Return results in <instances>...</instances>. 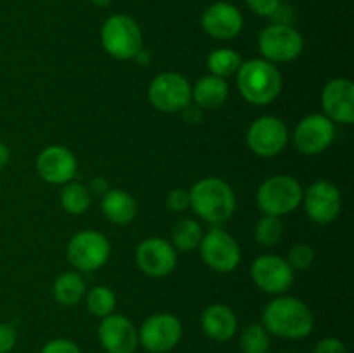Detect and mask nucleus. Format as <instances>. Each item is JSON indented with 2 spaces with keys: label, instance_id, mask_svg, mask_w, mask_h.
Wrapping results in <instances>:
<instances>
[{
  "label": "nucleus",
  "instance_id": "obj_41",
  "mask_svg": "<svg viewBox=\"0 0 354 353\" xmlns=\"http://www.w3.org/2000/svg\"><path fill=\"white\" fill-rule=\"evenodd\" d=\"M111 2H113V0H92L93 6H97V7H107V6H111Z\"/></svg>",
  "mask_w": 354,
  "mask_h": 353
},
{
  "label": "nucleus",
  "instance_id": "obj_14",
  "mask_svg": "<svg viewBox=\"0 0 354 353\" xmlns=\"http://www.w3.org/2000/svg\"><path fill=\"white\" fill-rule=\"evenodd\" d=\"M251 279L266 294H286L294 284V270L279 255H261L252 262Z\"/></svg>",
  "mask_w": 354,
  "mask_h": 353
},
{
  "label": "nucleus",
  "instance_id": "obj_23",
  "mask_svg": "<svg viewBox=\"0 0 354 353\" xmlns=\"http://www.w3.org/2000/svg\"><path fill=\"white\" fill-rule=\"evenodd\" d=\"M55 301L62 307H75L85 298L86 286L78 272H64L55 279L52 287Z\"/></svg>",
  "mask_w": 354,
  "mask_h": 353
},
{
  "label": "nucleus",
  "instance_id": "obj_15",
  "mask_svg": "<svg viewBox=\"0 0 354 353\" xmlns=\"http://www.w3.org/2000/svg\"><path fill=\"white\" fill-rule=\"evenodd\" d=\"M135 260L142 272L152 279L169 275L176 266V249L168 239L147 237L137 246Z\"/></svg>",
  "mask_w": 354,
  "mask_h": 353
},
{
  "label": "nucleus",
  "instance_id": "obj_33",
  "mask_svg": "<svg viewBox=\"0 0 354 353\" xmlns=\"http://www.w3.org/2000/svg\"><path fill=\"white\" fill-rule=\"evenodd\" d=\"M17 343V332L10 324L0 322V353H10Z\"/></svg>",
  "mask_w": 354,
  "mask_h": 353
},
{
  "label": "nucleus",
  "instance_id": "obj_10",
  "mask_svg": "<svg viewBox=\"0 0 354 353\" xmlns=\"http://www.w3.org/2000/svg\"><path fill=\"white\" fill-rule=\"evenodd\" d=\"M182 322L173 314H154L138 327V345L147 353H168L180 343Z\"/></svg>",
  "mask_w": 354,
  "mask_h": 353
},
{
  "label": "nucleus",
  "instance_id": "obj_21",
  "mask_svg": "<svg viewBox=\"0 0 354 353\" xmlns=\"http://www.w3.org/2000/svg\"><path fill=\"white\" fill-rule=\"evenodd\" d=\"M100 210L111 224L128 225L137 217V201L127 190L109 189L102 196Z\"/></svg>",
  "mask_w": 354,
  "mask_h": 353
},
{
  "label": "nucleus",
  "instance_id": "obj_17",
  "mask_svg": "<svg viewBox=\"0 0 354 353\" xmlns=\"http://www.w3.org/2000/svg\"><path fill=\"white\" fill-rule=\"evenodd\" d=\"M76 170V156L66 145H48L37 156V173L44 182L52 185H64L71 182Z\"/></svg>",
  "mask_w": 354,
  "mask_h": 353
},
{
  "label": "nucleus",
  "instance_id": "obj_29",
  "mask_svg": "<svg viewBox=\"0 0 354 353\" xmlns=\"http://www.w3.org/2000/svg\"><path fill=\"white\" fill-rule=\"evenodd\" d=\"M254 237L263 248H273V246L279 244L283 237V224L280 217L263 215L256 224Z\"/></svg>",
  "mask_w": 354,
  "mask_h": 353
},
{
  "label": "nucleus",
  "instance_id": "obj_19",
  "mask_svg": "<svg viewBox=\"0 0 354 353\" xmlns=\"http://www.w3.org/2000/svg\"><path fill=\"white\" fill-rule=\"evenodd\" d=\"M203 30L214 40H232L244 28V17L235 6L228 2H214L204 10Z\"/></svg>",
  "mask_w": 354,
  "mask_h": 353
},
{
  "label": "nucleus",
  "instance_id": "obj_30",
  "mask_svg": "<svg viewBox=\"0 0 354 353\" xmlns=\"http://www.w3.org/2000/svg\"><path fill=\"white\" fill-rule=\"evenodd\" d=\"M315 262V251L310 244H294L290 248L289 255H287V263L290 265V269L296 272V270H308Z\"/></svg>",
  "mask_w": 354,
  "mask_h": 353
},
{
  "label": "nucleus",
  "instance_id": "obj_5",
  "mask_svg": "<svg viewBox=\"0 0 354 353\" xmlns=\"http://www.w3.org/2000/svg\"><path fill=\"white\" fill-rule=\"evenodd\" d=\"M256 197L263 215L283 217L299 208L303 201V185L290 175H273L259 185Z\"/></svg>",
  "mask_w": 354,
  "mask_h": 353
},
{
  "label": "nucleus",
  "instance_id": "obj_22",
  "mask_svg": "<svg viewBox=\"0 0 354 353\" xmlns=\"http://www.w3.org/2000/svg\"><path fill=\"white\" fill-rule=\"evenodd\" d=\"M228 99V83L214 75L201 76L192 87V100L199 109H218Z\"/></svg>",
  "mask_w": 354,
  "mask_h": 353
},
{
  "label": "nucleus",
  "instance_id": "obj_37",
  "mask_svg": "<svg viewBox=\"0 0 354 353\" xmlns=\"http://www.w3.org/2000/svg\"><path fill=\"white\" fill-rule=\"evenodd\" d=\"M90 192L93 194H100V196H104V194L109 190V185H107V182L104 179H100V176H97V179H93L92 182H90Z\"/></svg>",
  "mask_w": 354,
  "mask_h": 353
},
{
  "label": "nucleus",
  "instance_id": "obj_32",
  "mask_svg": "<svg viewBox=\"0 0 354 353\" xmlns=\"http://www.w3.org/2000/svg\"><path fill=\"white\" fill-rule=\"evenodd\" d=\"M166 204H168L169 210L176 211V213H182V211L189 210V208H190L189 190H187V189L169 190V194L166 196Z\"/></svg>",
  "mask_w": 354,
  "mask_h": 353
},
{
  "label": "nucleus",
  "instance_id": "obj_39",
  "mask_svg": "<svg viewBox=\"0 0 354 353\" xmlns=\"http://www.w3.org/2000/svg\"><path fill=\"white\" fill-rule=\"evenodd\" d=\"M133 61L137 62V64H140V66H145V64H147L149 61H151V52H149L147 48H144V47H142L140 51L137 52V55H135V57H133Z\"/></svg>",
  "mask_w": 354,
  "mask_h": 353
},
{
  "label": "nucleus",
  "instance_id": "obj_9",
  "mask_svg": "<svg viewBox=\"0 0 354 353\" xmlns=\"http://www.w3.org/2000/svg\"><path fill=\"white\" fill-rule=\"evenodd\" d=\"M258 47L263 59L273 62H289L299 57L304 48V38L294 26L270 24L259 33Z\"/></svg>",
  "mask_w": 354,
  "mask_h": 353
},
{
  "label": "nucleus",
  "instance_id": "obj_27",
  "mask_svg": "<svg viewBox=\"0 0 354 353\" xmlns=\"http://www.w3.org/2000/svg\"><path fill=\"white\" fill-rule=\"evenodd\" d=\"M85 305L90 314L104 318L116 310V294L107 286H93L85 293Z\"/></svg>",
  "mask_w": 354,
  "mask_h": 353
},
{
  "label": "nucleus",
  "instance_id": "obj_2",
  "mask_svg": "<svg viewBox=\"0 0 354 353\" xmlns=\"http://www.w3.org/2000/svg\"><path fill=\"white\" fill-rule=\"evenodd\" d=\"M189 197L194 213L213 227L227 224L237 208L234 189L218 176H206L194 183L189 190Z\"/></svg>",
  "mask_w": 354,
  "mask_h": 353
},
{
  "label": "nucleus",
  "instance_id": "obj_28",
  "mask_svg": "<svg viewBox=\"0 0 354 353\" xmlns=\"http://www.w3.org/2000/svg\"><path fill=\"white\" fill-rule=\"evenodd\" d=\"M270 343V332L263 324H249L239 339L242 353H268Z\"/></svg>",
  "mask_w": 354,
  "mask_h": 353
},
{
  "label": "nucleus",
  "instance_id": "obj_35",
  "mask_svg": "<svg viewBox=\"0 0 354 353\" xmlns=\"http://www.w3.org/2000/svg\"><path fill=\"white\" fill-rule=\"evenodd\" d=\"M313 353H348V348L339 338H324L317 343Z\"/></svg>",
  "mask_w": 354,
  "mask_h": 353
},
{
  "label": "nucleus",
  "instance_id": "obj_34",
  "mask_svg": "<svg viewBox=\"0 0 354 353\" xmlns=\"http://www.w3.org/2000/svg\"><path fill=\"white\" fill-rule=\"evenodd\" d=\"M245 3L256 16L270 17L282 2L280 0H245Z\"/></svg>",
  "mask_w": 354,
  "mask_h": 353
},
{
  "label": "nucleus",
  "instance_id": "obj_40",
  "mask_svg": "<svg viewBox=\"0 0 354 353\" xmlns=\"http://www.w3.org/2000/svg\"><path fill=\"white\" fill-rule=\"evenodd\" d=\"M9 159H10L9 147H7V145L3 144V142H0V170L6 168L7 163H9Z\"/></svg>",
  "mask_w": 354,
  "mask_h": 353
},
{
  "label": "nucleus",
  "instance_id": "obj_16",
  "mask_svg": "<svg viewBox=\"0 0 354 353\" xmlns=\"http://www.w3.org/2000/svg\"><path fill=\"white\" fill-rule=\"evenodd\" d=\"M99 343L107 353H135L138 345V329L128 317L111 314L100 318Z\"/></svg>",
  "mask_w": 354,
  "mask_h": 353
},
{
  "label": "nucleus",
  "instance_id": "obj_26",
  "mask_svg": "<svg viewBox=\"0 0 354 353\" xmlns=\"http://www.w3.org/2000/svg\"><path fill=\"white\" fill-rule=\"evenodd\" d=\"M92 204V192L82 182L64 183L61 190V206L69 215H83Z\"/></svg>",
  "mask_w": 354,
  "mask_h": 353
},
{
  "label": "nucleus",
  "instance_id": "obj_38",
  "mask_svg": "<svg viewBox=\"0 0 354 353\" xmlns=\"http://www.w3.org/2000/svg\"><path fill=\"white\" fill-rule=\"evenodd\" d=\"M182 113L185 114L187 121H190V123H197V121H201V109L197 106L194 107L189 104V106H187Z\"/></svg>",
  "mask_w": 354,
  "mask_h": 353
},
{
  "label": "nucleus",
  "instance_id": "obj_7",
  "mask_svg": "<svg viewBox=\"0 0 354 353\" xmlns=\"http://www.w3.org/2000/svg\"><path fill=\"white\" fill-rule=\"evenodd\" d=\"M149 102L161 113H180L192 100V85L175 71L159 73L149 83Z\"/></svg>",
  "mask_w": 354,
  "mask_h": 353
},
{
  "label": "nucleus",
  "instance_id": "obj_25",
  "mask_svg": "<svg viewBox=\"0 0 354 353\" xmlns=\"http://www.w3.org/2000/svg\"><path fill=\"white\" fill-rule=\"evenodd\" d=\"M241 64V54H239L237 51H234V48H214V51H211V54L207 55V69H209V75L220 76V78L225 80L237 75Z\"/></svg>",
  "mask_w": 354,
  "mask_h": 353
},
{
  "label": "nucleus",
  "instance_id": "obj_42",
  "mask_svg": "<svg viewBox=\"0 0 354 353\" xmlns=\"http://www.w3.org/2000/svg\"><path fill=\"white\" fill-rule=\"evenodd\" d=\"M282 353H294V352H282Z\"/></svg>",
  "mask_w": 354,
  "mask_h": 353
},
{
  "label": "nucleus",
  "instance_id": "obj_3",
  "mask_svg": "<svg viewBox=\"0 0 354 353\" xmlns=\"http://www.w3.org/2000/svg\"><path fill=\"white\" fill-rule=\"evenodd\" d=\"M235 76L241 96L254 106L272 104L282 92V73L273 62L263 57L242 61Z\"/></svg>",
  "mask_w": 354,
  "mask_h": 353
},
{
  "label": "nucleus",
  "instance_id": "obj_1",
  "mask_svg": "<svg viewBox=\"0 0 354 353\" xmlns=\"http://www.w3.org/2000/svg\"><path fill=\"white\" fill-rule=\"evenodd\" d=\"M261 324L277 338L304 339L313 332L315 315L299 298L279 294L263 310Z\"/></svg>",
  "mask_w": 354,
  "mask_h": 353
},
{
  "label": "nucleus",
  "instance_id": "obj_31",
  "mask_svg": "<svg viewBox=\"0 0 354 353\" xmlns=\"http://www.w3.org/2000/svg\"><path fill=\"white\" fill-rule=\"evenodd\" d=\"M40 353H82V348L75 341L66 338H55L45 343Z\"/></svg>",
  "mask_w": 354,
  "mask_h": 353
},
{
  "label": "nucleus",
  "instance_id": "obj_11",
  "mask_svg": "<svg viewBox=\"0 0 354 353\" xmlns=\"http://www.w3.org/2000/svg\"><path fill=\"white\" fill-rule=\"evenodd\" d=\"M335 138V123L324 113L304 116L292 134L294 145L306 156H317L327 151Z\"/></svg>",
  "mask_w": 354,
  "mask_h": 353
},
{
  "label": "nucleus",
  "instance_id": "obj_4",
  "mask_svg": "<svg viewBox=\"0 0 354 353\" xmlns=\"http://www.w3.org/2000/svg\"><path fill=\"white\" fill-rule=\"evenodd\" d=\"M100 44L111 57L130 61L144 47V38L133 17L127 14H113L100 28Z\"/></svg>",
  "mask_w": 354,
  "mask_h": 353
},
{
  "label": "nucleus",
  "instance_id": "obj_36",
  "mask_svg": "<svg viewBox=\"0 0 354 353\" xmlns=\"http://www.w3.org/2000/svg\"><path fill=\"white\" fill-rule=\"evenodd\" d=\"M272 21V24H287V26H292L294 23V10L292 7L287 6V3H280L275 9V12L268 17Z\"/></svg>",
  "mask_w": 354,
  "mask_h": 353
},
{
  "label": "nucleus",
  "instance_id": "obj_6",
  "mask_svg": "<svg viewBox=\"0 0 354 353\" xmlns=\"http://www.w3.org/2000/svg\"><path fill=\"white\" fill-rule=\"evenodd\" d=\"M66 255L76 272H95L109 260L111 242L102 232L82 230L69 239Z\"/></svg>",
  "mask_w": 354,
  "mask_h": 353
},
{
  "label": "nucleus",
  "instance_id": "obj_18",
  "mask_svg": "<svg viewBox=\"0 0 354 353\" xmlns=\"http://www.w3.org/2000/svg\"><path fill=\"white\" fill-rule=\"evenodd\" d=\"M322 109L334 123H354V83L348 78H334L322 90Z\"/></svg>",
  "mask_w": 354,
  "mask_h": 353
},
{
  "label": "nucleus",
  "instance_id": "obj_24",
  "mask_svg": "<svg viewBox=\"0 0 354 353\" xmlns=\"http://www.w3.org/2000/svg\"><path fill=\"white\" fill-rule=\"evenodd\" d=\"M203 225L196 218H183L182 221H178L173 227L169 242L178 251H194V249L199 248L201 241H203Z\"/></svg>",
  "mask_w": 354,
  "mask_h": 353
},
{
  "label": "nucleus",
  "instance_id": "obj_13",
  "mask_svg": "<svg viewBox=\"0 0 354 353\" xmlns=\"http://www.w3.org/2000/svg\"><path fill=\"white\" fill-rule=\"evenodd\" d=\"M248 145L254 154L261 158H273L286 149L289 142L287 125L277 116H259L248 130Z\"/></svg>",
  "mask_w": 354,
  "mask_h": 353
},
{
  "label": "nucleus",
  "instance_id": "obj_12",
  "mask_svg": "<svg viewBox=\"0 0 354 353\" xmlns=\"http://www.w3.org/2000/svg\"><path fill=\"white\" fill-rule=\"evenodd\" d=\"M304 211L311 221L320 225L332 224L342 211V196L337 185L327 180H317L303 190Z\"/></svg>",
  "mask_w": 354,
  "mask_h": 353
},
{
  "label": "nucleus",
  "instance_id": "obj_8",
  "mask_svg": "<svg viewBox=\"0 0 354 353\" xmlns=\"http://www.w3.org/2000/svg\"><path fill=\"white\" fill-rule=\"evenodd\" d=\"M197 249L203 262L218 273H230L241 265V246L221 227H213L206 232Z\"/></svg>",
  "mask_w": 354,
  "mask_h": 353
},
{
  "label": "nucleus",
  "instance_id": "obj_20",
  "mask_svg": "<svg viewBox=\"0 0 354 353\" xmlns=\"http://www.w3.org/2000/svg\"><path fill=\"white\" fill-rule=\"evenodd\" d=\"M201 327L204 334L216 343L230 341L239 327L235 311L223 303H213L203 311Z\"/></svg>",
  "mask_w": 354,
  "mask_h": 353
}]
</instances>
